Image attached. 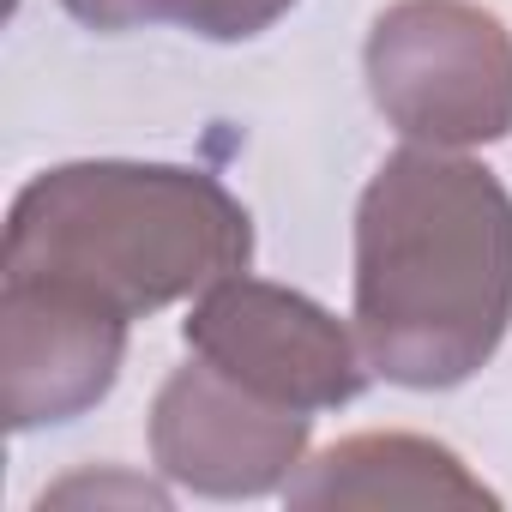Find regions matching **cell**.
Here are the masks:
<instances>
[{"label":"cell","mask_w":512,"mask_h":512,"mask_svg":"<svg viewBox=\"0 0 512 512\" xmlns=\"http://www.w3.org/2000/svg\"><path fill=\"white\" fill-rule=\"evenodd\" d=\"M512 326V193L434 145L392 151L356 205V338L410 392L464 386Z\"/></svg>","instance_id":"6da1fadb"},{"label":"cell","mask_w":512,"mask_h":512,"mask_svg":"<svg viewBox=\"0 0 512 512\" xmlns=\"http://www.w3.org/2000/svg\"><path fill=\"white\" fill-rule=\"evenodd\" d=\"M247 260V205L187 163L91 157L43 169L19 187L0 235V278L67 284L127 320L187 302L247 272Z\"/></svg>","instance_id":"7a4b0ae2"},{"label":"cell","mask_w":512,"mask_h":512,"mask_svg":"<svg viewBox=\"0 0 512 512\" xmlns=\"http://www.w3.org/2000/svg\"><path fill=\"white\" fill-rule=\"evenodd\" d=\"M368 97L404 145L512 139V31L476 0H392L362 43Z\"/></svg>","instance_id":"3957f363"},{"label":"cell","mask_w":512,"mask_h":512,"mask_svg":"<svg viewBox=\"0 0 512 512\" xmlns=\"http://www.w3.org/2000/svg\"><path fill=\"white\" fill-rule=\"evenodd\" d=\"M181 338L199 362H211L235 386L308 416L356 404L374 374L356 326H344L332 308H320L290 284H266L247 272L199 290Z\"/></svg>","instance_id":"277c9868"},{"label":"cell","mask_w":512,"mask_h":512,"mask_svg":"<svg viewBox=\"0 0 512 512\" xmlns=\"http://www.w3.org/2000/svg\"><path fill=\"white\" fill-rule=\"evenodd\" d=\"M314 416L235 386L211 362H187L157 386L151 464L205 500H253L284 488L308 458Z\"/></svg>","instance_id":"5b68a950"},{"label":"cell","mask_w":512,"mask_h":512,"mask_svg":"<svg viewBox=\"0 0 512 512\" xmlns=\"http://www.w3.org/2000/svg\"><path fill=\"white\" fill-rule=\"evenodd\" d=\"M127 314L67 290L0 278V416L13 434L97 410L127 362Z\"/></svg>","instance_id":"8992f818"},{"label":"cell","mask_w":512,"mask_h":512,"mask_svg":"<svg viewBox=\"0 0 512 512\" xmlns=\"http://www.w3.org/2000/svg\"><path fill=\"white\" fill-rule=\"evenodd\" d=\"M296 512L344 506H500V494L470 476V464L428 434H350L284 482Z\"/></svg>","instance_id":"52a82bcc"},{"label":"cell","mask_w":512,"mask_h":512,"mask_svg":"<svg viewBox=\"0 0 512 512\" xmlns=\"http://www.w3.org/2000/svg\"><path fill=\"white\" fill-rule=\"evenodd\" d=\"M85 31H151L175 25L205 43H247L272 31L296 0H61Z\"/></svg>","instance_id":"ba28073f"},{"label":"cell","mask_w":512,"mask_h":512,"mask_svg":"<svg viewBox=\"0 0 512 512\" xmlns=\"http://www.w3.org/2000/svg\"><path fill=\"white\" fill-rule=\"evenodd\" d=\"M109 500H121V506H169V488H157V482H145V476H127V470H79V476H67V482H55V488H43V512L49 506H109Z\"/></svg>","instance_id":"9c48e42d"}]
</instances>
